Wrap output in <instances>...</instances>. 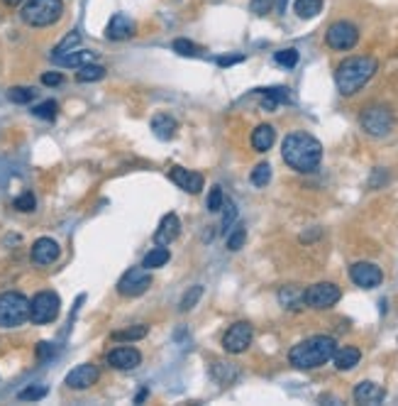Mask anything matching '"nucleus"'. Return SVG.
Listing matches in <instances>:
<instances>
[{
    "mask_svg": "<svg viewBox=\"0 0 398 406\" xmlns=\"http://www.w3.org/2000/svg\"><path fill=\"white\" fill-rule=\"evenodd\" d=\"M281 157L293 172L311 174L320 167L323 145L308 132H291L281 145Z\"/></svg>",
    "mask_w": 398,
    "mask_h": 406,
    "instance_id": "f257e3e1",
    "label": "nucleus"
},
{
    "mask_svg": "<svg viewBox=\"0 0 398 406\" xmlns=\"http://www.w3.org/2000/svg\"><path fill=\"white\" fill-rule=\"evenodd\" d=\"M335 350V338H330V335H313V338L300 340L298 345L291 348L289 362L293 364L296 370H316V367H323L325 362H330Z\"/></svg>",
    "mask_w": 398,
    "mask_h": 406,
    "instance_id": "f03ea898",
    "label": "nucleus"
},
{
    "mask_svg": "<svg viewBox=\"0 0 398 406\" xmlns=\"http://www.w3.org/2000/svg\"><path fill=\"white\" fill-rule=\"evenodd\" d=\"M379 64L374 57H350L337 67L335 84L342 96H354L369 78L377 73Z\"/></svg>",
    "mask_w": 398,
    "mask_h": 406,
    "instance_id": "7ed1b4c3",
    "label": "nucleus"
},
{
    "mask_svg": "<svg viewBox=\"0 0 398 406\" xmlns=\"http://www.w3.org/2000/svg\"><path fill=\"white\" fill-rule=\"evenodd\" d=\"M64 15V0H27L20 17L30 27H49Z\"/></svg>",
    "mask_w": 398,
    "mask_h": 406,
    "instance_id": "20e7f679",
    "label": "nucleus"
},
{
    "mask_svg": "<svg viewBox=\"0 0 398 406\" xmlns=\"http://www.w3.org/2000/svg\"><path fill=\"white\" fill-rule=\"evenodd\" d=\"M30 321V299L20 292L0 294V328H20Z\"/></svg>",
    "mask_w": 398,
    "mask_h": 406,
    "instance_id": "39448f33",
    "label": "nucleus"
},
{
    "mask_svg": "<svg viewBox=\"0 0 398 406\" xmlns=\"http://www.w3.org/2000/svg\"><path fill=\"white\" fill-rule=\"evenodd\" d=\"M59 311H62V299H59L57 292H39L32 297L30 321L37 323V326L54 323L59 318Z\"/></svg>",
    "mask_w": 398,
    "mask_h": 406,
    "instance_id": "423d86ee",
    "label": "nucleus"
},
{
    "mask_svg": "<svg viewBox=\"0 0 398 406\" xmlns=\"http://www.w3.org/2000/svg\"><path fill=\"white\" fill-rule=\"evenodd\" d=\"M359 123H362L364 132L372 137H383L391 132L393 127V115L388 108H383V105H372V108H367L362 113V118H359Z\"/></svg>",
    "mask_w": 398,
    "mask_h": 406,
    "instance_id": "0eeeda50",
    "label": "nucleus"
},
{
    "mask_svg": "<svg viewBox=\"0 0 398 406\" xmlns=\"http://www.w3.org/2000/svg\"><path fill=\"white\" fill-rule=\"evenodd\" d=\"M150 287H152V274L145 267H129L118 281V292L129 299L142 297Z\"/></svg>",
    "mask_w": 398,
    "mask_h": 406,
    "instance_id": "6e6552de",
    "label": "nucleus"
},
{
    "mask_svg": "<svg viewBox=\"0 0 398 406\" xmlns=\"http://www.w3.org/2000/svg\"><path fill=\"white\" fill-rule=\"evenodd\" d=\"M325 42H327V47L337 49V52H347V49H352L359 42L357 25H352V22H347V20L332 22V25L327 27Z\"/></svg>",
    "mask_w": 398,
    "mask_h": 406,
    "instance_id": "1a4fd4ad",
    "label": "nucleus"
},
{
    "mask_svg": "<svg viewBox=\"0 0 398 406\" xmlns=\"http://www.w3.org/2000/svg\"><path fill=\"white\" fill-rule=\"evenodd\" d=\"M340 297H342V292L337 284H332V281H320V284H313L311 289H305V306L323 311V308L335 306V303L340 301Z\"/></svg>",
    "mask_w": 398,
    "mask_h": 406,
    "instance_id": "9d476101",
    "label": "nucleus"
},
{
    "mask_svg": "<svg viewBox=\"0 0 398 406\" xmlns=\"http://www.w3.org/2000/svg\"><path fill=\"white\" fill-rule=\"evenodd\" d=\"M252 338H254V328L247 321H239L235 326H230L228 333L223 335V348L230 355H239L252 345Z\"/></svg>",
    "mask_w": 398,
    "mask_h": 406,
    "instance_id": "9b49d317",
    "label": "nucleus"
},
{
    "mask_svg": "<svg viewBox=\"0 0 398 406\" xmlns=\"http://www.w3.org/2000/svg\"><path fill=\"white\" fill-rule=\"evenodd\" d=\"M350 276L362 289H377L383 281V272L377 265H372V262H357V265H352Z\"/></svg>",
    "mask_w": 398,
    "mask_h": 406,
    "instance_id": "f8f14e48",
    "label": "nucleus"
},
{
    "mask_svg": "<svg viewBox=\"0 0 398 406\" xmlns=\"http://www.w3.org/2000/svg\"><path fill=\"white\" fill-rule=\"evenodd\" d=\"M108 364L110 367H115V370H123V372L137 370V367L142 364V353L137 348H129V345H120V348H115L108 353Z\"/></svg>",
    "mask_w": 398,
    "mask_h": 406,
    "instance_id": "ddd939ff",
    "label": "nucleus"
},
{
    "mask_svg": "<svg viewBox=\"0 0 398 406\" xmlns=\"http://www.w3.org/2000/svg\"><path fill=\"white\" fill-rule=\"evenodd\" d=\"M100 377V370L96 367V364L91 362H83V364H76L71 372L66 375V387L69 389H88V387H93L96 382H98Z\"/></svg>",
    "mask_w": 398,
    "mask_h": 406,
    "instance_id": "4468645a",
    "label": "nucleus"
},
{
    "mask_svg": "<svg viewBox=\"0 0 398 406\" xmlns=\"http://www.w3.org/2000/svg\"><path fill=\"white\" fill-rule=\"evenodd\" d=\"M32 262L39 267H47L52 265V262L59 260V255H62V247H59L57 240L52 238H39L35 240V245H32Z\"/></svg>",
    "mask_w": 398,
    "mask_h": 406,
    "instance_id": "2eb2a0df",
    "label": "nucleus"
},
{
    "mask_svg": "<svg viewBox=\"0 0 398 406\" xmlns=\"http://www.w3.org/2000/svg\"><path fill=\"white\" fill-rule=\"evenodd\" d=\"M132 35H135V22L129 20L125 12H115L110 17L108 27H105V37H108L110 42H123V39H129Z\"/></svg>",
    "mask_w": 398,
    "mask_h": 406,
    "instance_id": "dca6fc26",
    "label": "nucleus"
},
{
    "mask_svg": "<svg viewBox=\"0 0 398 406\" xmlns=\"http://www.w3.org/2000/svg\"><path fill=\"white\" fill-rule=\"evenodd\" d=\"M179 235H181V220H179V215L166 213L164 218H161L156 233H154V242L156 245H161V247H169L171 242L179 238Z\"/></svg>",
    "mask_w": 398,
    "mask_h": 406,
    "instance_id": "f3484780",
    "label": "nucleus"
},
{
    "mask_svg": "<svg viewBox=\"0 0 398 406\" xmlns=\"http://www.w3.org/2000/svg\"><path fill=\"white\" fill-rule=\"evenodd\" d=\"M169 179L179 188H183L186 193H201V188H203V177H201V174L188 172V169H183V167H174V169H171Z\"/></svg>",
    "mask_w": 398,
    "mask_h": 406,
    "instance_id": "a211bd4d",
    "label": "nucleus"
},
{
    "mask_svg": "<svg viewBox=\"0 0 398 406\" xmlns=\"http://www.w3.org/2000/svg\"><path fill=\"white\" fill-rule=\"evenodd\" d=\"M386 399V391L377 382H359L354 387V401L357 404H381Z\"/></svg>",
    "mask_w": 398,
    "mask_h": 406,
    "instance_id": "6ab92c4d",
    "label": "nucleus"
},
{
    "mask_svg": "<svg viewBox=\"0 0 398 406\" xmlns=\"http://www.w3.org/2000/svg\"><path fill=\"white\" fill-rule=\"evenodd\" d=\"M176 130H179V123H176L169 113H156L154 118H152V132H154L159 140H164V142L174 140Z\"/></svg>",
    "mask_w": 398,
    "mask_h": 406,
    "instance_id": "aec40b11",
    "label": "nucleus"
},
{
    "mask_svg": "<svg viewBox=\"0 0 398 406\" xmlns=\"http://www.w3.org/2000/svg\"><path fill=\"white\" fill-rule=\"evenodd\" d=\"M52 62L66 69H78V67H83V64L96 62V52H91V49H71V52L62 54V57H54Z\"/></svg>",
    "mask_w": 398,
    "mask_h": 406,
    "instance_id": "412c9836",
    "label": "nucleus"
},
{
    "mask_svg": "<svg viewBox=\"0 0 398 406\" xmlns=\"http://www.w3.org/2000/svg\"><path fill=\"white\" fill-rule=\"evenodd\" d=\"M259 94L264 96V98H262V108L266 110V113H274V110L279 108L281 103H289V100H291L289 89H284V86H276V89H259Z\"/></svg>",
    "mask_w": 398,
    "mask_h": 406,
    "instance_id": "4be33fe9",
    "label": "nucleus"
},
{
    "mask_svg": "<svg viewBox=\"0 0 398 406\" xmlns=\"http://www.w3.org/2000/svg\"><path fill=\"white\" fill-rule=\"evenodd\" d=\"M332 360H335V367L340 372H347V370H354L359 364V360H362V353H359L357 348H352V345H345V348H337L335 355H332Z\"/></svg>",
    "mask_w": 398,
    "mask_h": 406,
    "instance_id": "5701e85b",
    "label": "nucleus"
},
{
    "mask_svg": "<svg viewBox=\"0 0 398 406\" xmlns=\"http://www.w3.org/2000/svg\"><path fill=\"white\" fill-rule=\"evenodd\" d=\"M279 301L284 308H289V311H300V308L305 306V289L296 287V284H289V287H284L279 292Z\"/></svg>",
    "mask_w": 398,
    "mask_h": 406,
    "instance_id": "b1692460",
    "label": "nucleus"
},
{
    "mask_svg": "<svg viewBox=\"0 0 398 406\" xmlns=\"http://www.w3.org/2000/svg\"><path fill=\"white\" fill-rule=\"evenodd\" d=\"M274 142H276V130L271 125H259L252 132V147L257 152H269Z\"/></svg>",
    "mask_w": 398,
    "mask_h": 406,
    "instance_id": "393cba45",
    "label": "nucleus"
},
{
    "mask_svg": "<svg viewBox=\"0 0 398 406\" xmlns=\"http://www.w3.org/2000/svg\"><path fill=\"white\" fill-rule=\"evenodd\" d=\"M100 78H105V67L93 64V62L83 64L76 71V81H81V84H93V81H100Z\"/></svg>",
    "mask_w": 398,
    "mask_h": 406,
    "instance_id": "a878e982",
    "label": "nucleus"
},
{
    "mask_svg": "<svg viewBox=\"0 0 398 406\" xmlns=\"http://www.w3.org/2000/svg\"><path fill=\"white\" fill-rule=\"evenodd\" d=\"M293 10L300 20H313L316 15H320L323 10V0H296Z\"/></svg>",
    "mask_w": 398,
    "mask_h": 406,
    "instance_id": "bb28decb",
    "label": "nucleus"
},
{
    "mask_svg": "<svg viewBox=\"0 0 398 406\" xmlns=\"http://www.w3.org/2000/svg\"><path fill=\"white\" fill-rule=\"evenodd\" d=\"M239 372L235 370L230 362H212V377H215L220 385H233L237 380Z\"/></svg>",
    "mask_w": 398,
    "mask_h": 406,
    "instance_id": "cd10ccee",
    "label": "nucleus"
},
{
    "mask_svg": "<svg viewBox=\"0 0 398 406\" xmlns=\"http://www.w3.org/2000/svg\"><path fill=\"white\" fill-rule=\"evenodd\" d=\"M147 333H150V326H135V328H127V330H115L110 338L115 343H132V340L147 338Z\"/></svg>",
    "mask_w": 398,
    "mask_h": 406,
    "instance_id": "c85d7f7f",
    "label": "nucleus"
},
{
    "mask_svg": "<svg viewBox=\"0 0 398 406\" xmlns=\"http://www.w3.org/2000/svg\"><path fill=\"white\" fill-rule=\"evenodd\" d=\"M169 250L166 247H161V245H156L154 250H150L145 255V262H142V267L145 270H156V267H164L166 262H169Z\"/></svg>",
    "mask_w": 398,
    "mask_h": 406,
    "instance_id": "c756f323",
    "label": "nucleus"
},
{
    "mask_svg": "<svg viewBox=\"0 0 398 406\" xmlns=\"http://www.w3.org/2000/svg\"><path fill=\"white\" fill-rule=\"evenodd\" d=\"M35 96H37V91L30 89V86H12V89L8 91V100H10V103H17V105L32 103Z\"/></svg>",
    "mask_w": 398,
    "mask_h": 406,
    "instance_id": "7c9ffc66",
    "label": "nucleus"
},
{
    "mask_svg": "<svg viewBox=\"0 0 398 406\" xmlns=\"http://www.w3.org/2000/svg\"><path fill=\"white\" fill-rule=\"evenodd\" d=\"M249 182L254 184V186H266V184L271 182V167L266 164V161H262V164H257V167L252 169V174H249Z\"/></svg>",
    "mask_w": 398,
    "mask_h": 406,
    "instance_id": "2f4dec72",
    "label": "nucleus"
},
{
    "mask_svg": "<svg viewBox=\"0 0 398 406\" xmlns=\"http://www.w3.org/2000/svg\"><path fill=\"white\" fill-rule=\"evenodd\" d=\"M201 297H203V287L201 284H196V287H191L186 294H183V299H181V303H179V311H191L193 306H196L198 301H201Z\"/></svg>",
    "mask_w": 398,
    "mask_h": 406,
    "instance_id": "473e14b6",
    "label": "nucleus"
},
{
    "mask_svg": "<svg viewBox=\"0 0 398 406\" xmlns=\"http://www.w3.org/2000/svg\"><path fill=\"white\" fill-rule=\"evenodd\" d=\"M78 42H81V35L78 32H69L66 37H64L62 42L54 47V52H52V59L54 57H62V54H66V52H71L73 47H78Z\"/></svg>",
    "mask_w": 398,
    "mask_h": 406,
    "instance_id": "72a5a7b5",
    "label": "nucleus"
},
{
    "mask_svg": "<svg viewBox=\"0 0 398 406\" xmlns=\"http://www.w3.org/2000/svg\"><path fill=\"white\" fill-rule=\"evenodd\" d=\"M57 110H59L57 100H44V103L32 108V115H35V118H42V120H54L57 118Z\"/></svg>",
    "mask_w": 398,
    "mask_h": 406,
    "instance_id": "f704fd0d",
    "label": "nucleus"
},
{
    "mask_svg": "<svg viewBox=\"0 0 398 406\" xmlns=\"http://www.w3.org/2000/svg\"><path fill=\"white\" fill-rule=\"evenodd\" d=\"M47 391L49 389L44 385H32V387H27V389H22L20 394H17V399L20 401H39L47 396Z\"/></svg>",
    "mask_w": 398,
    "mask_h": 406,
    "instance_id": "c9c22d12",
    "label": "nucleus"
},
{
    "mask_svg": "<svg viewBox=\"0 0 398 406\" xmlns=\"http://www.w3.org/2000/svg\"><path fill=\"white\" fill-rule=\"evenodd\" d=\"M244 242H247V230H244L242 225H237V228L228 235V250H233V252L242 250Z\"/></svg>",
    "mask_w": 398,
    "mask_h": 406,
    "instance_id": "e433bc0d",
    "label": "nucleus"
},
{
    "mask_svg": "<svg viewBox=\"0 0 398 406\" xmlns=\"http://www.w3.org/2000/svg\"><path fill=\"white\" fill-rule=\"evenodd\" d=\"M274 62L279 64V67L293 69L296 64H298V52H296V49H281V52L274 54Z\"/></svg>",
    "mask_w": 398,
    "mask_h": 406,
    "instance_id": "4c0bfd02",
    "label": "nucleus"
},
{
    "mask_svg": "<svg viewBox=\"0 0 398 406\" xmlns=\"http://www.w3.org/2000/svg\"><path fill=\"white\" fill-rule=\"evenodd\" d=\"M223 203H225L223 188H220V186H212L210 193H208V201H206L208 211H210V213H217V211L223 209Z\"/></svg>",
    "mask_w": 398,
    "mask_h": 406,
    "instance_id": "58836bf2",
    "label": "nucleus"
},
{
    "mask_svg": "<svg viewBox=\"0 0 398 406\" xmlns=\"http://www.w3.org/2000/svg\"><path fill=\"white\" fill-rule=\"evenodd\" d=\"M12 206H15L20 213H32V211L37 209V201H35V196H32L30 191H25L22 196H17L15 201H12Z\"/></svg>",
    "mask_w": 398,
    "mask_h": 406,
    "instance_id": "ea45409f",
    "label": "nucleus"
},
{
    "mask_svg": "<svg viewBox=\"0 0 398 406\" xmlns=\"http://www.w3.org/2000/svg\"><path fill=\"white\" fill-rule=\"evenodd\" d=\"M223 209H225V213H223V230L228 233V230L235 225V220H237V206H235L233 201H225Z\"/></svg>",
    "mask_w": 398,
    "mask_h": 406,
    "instance_id": "a19ab883",
    "label": "nucleus"
},
{
    "mask_svg": "<svg viewBox=\"0 0 398 406\" xmlns=\"http://www.w3.org/2000/svg\"><path fill=\"white\" fill-rule=\"evenodd\" d=\"M174 52L181 54V57H196L201 49H198L193 42H188V39H176V42H174Z\"/></svg>",
    "mask_w": 398,
    "mask_h": 406,
    "instance_id": "79ce46f5",
    "label": "nucleus"
},
{
    "mask_svg": "<svg viewBox=\"0 0 398 406\" xmlns=\"http://www.w3.org/2000/svg\"><path fill=\"white\" fill-rule=\"evenodd\" d=\"M274 3L276 0H252V12L254 15H266V12L271 10V8H274Z\"/></svg>",
    "mask_w": 398,
    "mask_h": 406,
    "instance_id": "37998d69",
    "label": "nucleus"
},
{
    "mask_svg": "<svg viewBox=\"0 0 398 406\" xmlns=\"http://www.w3.org/2000/svg\"><path fill=\"white\" fill-rule=\"evenodd\" d=\"M42 84L44 86H59V84H64V76L59 71H49V73L42 76Z\"/></svg>",
    "mask_w": 398,
    "mask_h": 406,
    "instance_id": "c03bdc74",
    "label": "nucleus"
},
{
    "mask_svg": "<svg viewBox=\"0 0 398 406\" xmlns=\"http://www.w3.org/2000/svg\"><path fill=\"white\" fill-rule=\"evenodd\" d=\"M52 355H54L52 343H39V345H37V358H39V360H47V358H52Z\"/></svg>",
    "mask_w": 398,
    "mask_h": 406,
    "instance_id": "a18cd8bd",
    "label": "nucleus"
},
{
    "mask_svg": "<svg viewBox=\"0 0 398 406\" xmlns=\"http://www.w3.org/2000/svg\"><path fill=\"white\" fill-rule=\"evenodd\" d=\"M239 62H244V57L242 54H237V57H220L217 59V67H233V64H239Z\"/></svg>",
    "mask_w": 398,
    "mask_h": 406,
    "instance_id": "49530a36",
    "label": "nucleus"
},
{
    "mask_svg": "<svg viewBox=\"0 0 398 406\" xmlns=\"http://www.w3.org/2000/svg\"><path fill=\"white\" fill-rule=\"evenodd\" d=\"M286 3H289V0H279V3H274V6L279 8V12H284L286 10Z\"/></svg>",
    "mask_w": 398,
    "mask_h": 406,
    "instance_id": "de8ad7c7",
    "label": "nucleus"
},
{
    "mask_svg": "<svg viewBox=\"0 0 398 406\" xmlns=\"http://www.w3.org/2000/svg\"><path fill=\"white\" fill-rule=\"evenodd\" d=\"M6 3H8V6H20L22 0H6Z\"/></svg>",
    "mask_w": 398,
    "mask_h": 406,
    "instance_id": "09e8293b",
    "label": "nucleus"
}]
</instances>
